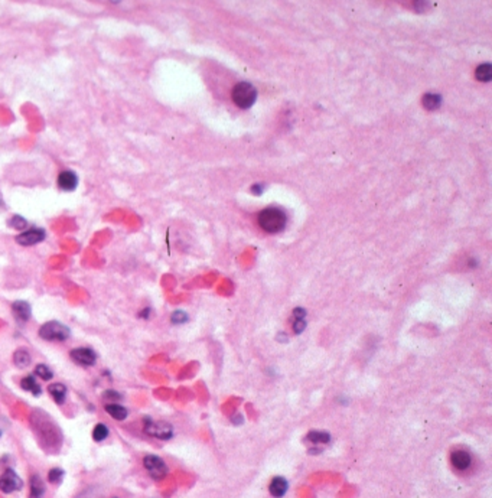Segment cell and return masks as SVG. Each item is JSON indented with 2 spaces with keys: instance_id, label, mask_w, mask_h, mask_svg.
Returning a JSON list of instances; mask_svg holds the SVG:
<instances>
[{
  "instance_id": "277c9868",
  "label": "cell",
  "mask_w": 492,
  "mask_h": 498,
  "mask_svg": "<svg viewBox=\"0 0 492 498\" xmlns=\"http://www.w3.org/2000/svg\"><path fill=\"white\" fill-rule=\"evenodd\" d=\"M143 431L149 436H153L160 440H168L173 436V428L165 422H154L150 417H145L143 420Z\"/></svg>"
},
{
  "instance_id": "7c38bea8",
  "label": "cell",
  "mask_w": 492,
  "mask_h": 498,
  "mask_svg": "<svg viewBox=\"0 0 492 498\" xmlns=\"http://www.w3.org/2000/svg\"><path fill=\"white\" fill-rule=\"evenodd\" d=\"M104 410L107 411L113 419H116V420H119V422L126 420L128 416L127 409H126L124 406L119 405V403H108V405L104 406Z\"/></svg>"
},
{
  "instance_id": "6da1fadb",
  "label": "cell",
  "mask_w": 492,
  "mask_h": 498,
  "mask_svg": "<svg viewBox=\"0 0 492 498\" xmlns=\"http://www.w3.org/2000/svg\"><path fill=\"white\" fill-rule=\"evenodd\" d=\"M258 225L270 234L278 233L286 225V216L278 208H266L258 214Z\"/></svg>"
},
{
  "instance_id": "2e32d148",
  "label": "cell",
  "mask_w": 492,
  "mask_h": 498,
  "mask_svg": "<svg viewBox=\"0 0 492 498\" xmlns=\"http://www.w3.org/2000/svg\"><path fill=\"white\" fill-rule=\"evenodd\" d=\"M13 363L18 368H26L32 363V357L26 348H19L13 352Z\"/></svg>"
},
{
  "instance_id": "8992f818",
  "label": "cell",
  "mask_w": 492,
  "mask_h": 498,
  "mask_svg": "<svg viewBox=\"0 0 492 498\" xmlns=\"http://www.w3.org/2000/svg\"><path fill=\"white\" fill-rule=\"evenodd\" d=\"M69 357L75 364L81 367H92L97 361V354L94 352V349L88 346H78L71 349Z\"/></svg>"
},
{
  "instance_id": "5bb4252c",
  "label": "cell",
  "mask_w": 492,
  "mask_h": 498,
  "mask_svg": "<svg viewBox=\"0 0 492 498\" xmlns=\"http://www.w3.org/2000/svg\"><path fill=\"white\" fill-rule=\"evenodd\" d=\"M269 490H270V494H272L273 497H277V498L283 497V496L286 494V491H287V482H286V479H284V478H281V476H276V478H273V479H272Z\"/></svg>"
},
{
  "instance_id": "5b68a950",
  "label": "cell",
  "mask_w": 492,
  "mask_h": 498,
  "mask_svg": "<svg viewBox=\"0 0 492 498\" xmlns=\"http://www.w3.org/2000/svg\"><path fill=\"white\" fill-rule=\"evenodd\" d=\"M143 467L146 468L149 475L156 481L165 478L168 474V467H166L165 461L162 458L156 456V455H146L143 458Z\"/></svg>"
},
{
  "instance_id": "cb8c5ba5",
  "label": "cell",
  "mask_w": 492,
  "mask_h": 498,
  "mask_svg": "<svg viewBox=\"0 0 492 498\" xmlns=\"http://www.w3.org/2000/svg\"><path fill=\"white\" fill-rule=\"evenodd\" d=\"M64 471L61 468H52L49 472H48V481L51 484H60L64 478Z\"/></svg>"
},
{
  "instance_id": "8fae6325",
  "label": "cell",
  "mask_w": 492,
  "mask_h": 498,
  "mask_svg": "<svg viewBox=\"0 0 492 498\" xmlns=\"http://www.w3.org/2000/svg\"><path fill=\"white\" fill-rule=\"evenodd\" d=\"M450 459H452L453 467L458 468V469L463 471V469H468L471 467V455L468 454V452H465V451H455L452 454V456H450Z\"/></svg>"
},
{
  "instance_id": "30bf717a",
  "label": "cell",
  "mask_w": 492,
  "mask_h": 498,
  "mask_svg": "<svg viewBox=\"0 0 492 498\" xmlns=\"http://www.w3.org/2000/svg\"><path fill=\"white\" fill-rule=\"evenodd\" d=\"M12 313L15 319L21 324H25L31 319L32 316V308L31 305L25 301H15L12 303Z\"/></svg>"
},
{
  "instance_id": "d4e9b609",
  "label": "cell",
  "mask_w": 492,
  "mask_h": 498,
  "mask_svg": "<svg viewBox=\"0 0 492 498\" xmlns=\"http://www.w3.org/2000/svg\"><path fill=\"white\" fill-rule=\"evenodd\" d=\"M171 321H172V324H175V325L185 324V322L188 321V315H186L185 312H182V311H176V312H173V313H172Z\"/></svg>"
},
{
  "instance_id": "3957f363",
  "label": "cell",
  "mask_w": 492,
  "mask_h": 498,
  "mask_svg": "<svg viewBox=\"0 0 492 498\" xmlns=\"http://www.w3.org/2000/svg\"><path fill=\"white\" fill-rule=\"evenodd\" d=\"M257 98V90L250 83H238L233 88V100L238 107L248 108L254 104Z\"/></svg>"
},
{
  "instance_id": "52a82bcc",
  "label": "cell",
  "mask_w": 492,
  "mask_h": 498,
  "mask_svg": "<svg viewBox=\"0 0 492 498\" xmlns=\"http://www.w3.org/2000/svg\"><path fill=\"white\" fill-rule=\"evenodd\" d=\"M23 487L21 476L18 475L13 469L7 468L1 475H0V491L4 494H12L15 491H19Z\"/></svg>"
},
{
  "instance_id": "9c48e42d",
  "label": "cell",
  "mask_w": 492,
  "mask_h": 498,
  "mask_svg": "<svg viewBox=\"0 0 492 498\" xmlns=\"http://www.w3.org/2000/svg\"><path fill=\"white\" fill-rule=\"evenodd\" d=\"M57 185L61 191L65 192L75 191L78 187V175L74 171H62L57 178Z\"/></svg>"
},
{
  "instance_id": "1f68e13d",
  "label": "cell",
  "mask_w": 492,
  "mask_h": 498,
  "mask_svg": "<svg viewBox=\"0 0 492 498\" xmlns=\"http://www.w3.org/2000/svg\"><path fill=\"white\" fill-rule=\"evenodd\" d=\"M111 498H119V497H111Z\"/></svg>"
},
{
  "instance_id": "f1b7e54d",
  "label": "cell",
  "mask_w": 492,
  "mask_h": 498,
  "mask_svg": "<svg viewBox=\"0 0 492 498\" xmlns=\"http://www.w3.org/2000/svg\"><path fill=\"white\" fill-rule=\"evenodd\" d=\"M150 315H152V309L150 308H145V309H142L139 312V318H142V319H149Z\"/></svg>"
},
{
  "instance_id": "83f0119b",
  "label": "cell",
  "mask_w": 492,
  "mask_h": 498,
  "mask_svg": "<svg viewBox=\"0 0 492 498\" xmlns=\"http://www.w3.org/2000/svg\"><path fill=\"white\" fill-rule=\"evenodd\" d=\"M305 316H306V311H305V309L296 308V309L293 311V318H295V319H305Z\"/></svg>"
},
{
  "instance_id": "f546056e",
  "label": "cell",
  "mask_w": 492,
  "mask_h": 498,
  "mask_svg": "<svg viewBox=\"0 0 492 498\" xmlns=\"http://www.w3.org/2000/svg\"><path fill=\"white\" fill-rule=\"evenodd\" d=\"M0 207H3V196L0 194Z\"/></svg>"
},
{
  "instance_id": "9a60e30c",
  "label": "cell",
  "mask_w": 492,
  "mask_h": 498,
  "mask_svg": "<svg viewBox=\"0 0 492 498\" xmlns=\"http://www.w3.org/2000/svg\"><path fill=\"white\" fill-rule=\"evenodd\" d=\"M21 387L25 391H31L35 397H38V396L42 394V389H41V386L38 384V381H36V378L33 375L23 377L21 380Z\"/></svg>"
},
{
  "instance_id": "ba28073f",
  "label": "cell",
  "mask_w": 492,
  "mask_h": 498,
  "mask_svg": "<svg viewBox=\"0 0 492 498\" xmlns=\"http://www.w3.org/2000/svg\"><path fill=\"white\" fill-rule=\"evenodd\" d=\"M45 238H46L45 230L33 227V228L22 231L19 236H16V243L23 246V247H31V246L38 244V243H42Z\"/></svg>"
},
{
  "instance_id": "ac0fdd59",
  "label": "cell",
  "mask_w": 492,
  "mask_h": 498,
  "mask_svg": "<svg viewBox=\"0 0 492 498\" xmlns=\"http://www.w3.org/2000/svg\"><path fill=\"white\" fill-rule=\"evenodd\" d=\"M442 103V97L439 94H434V93H428L425 94L423 97V106L428 108V110H434L440 106Z\"/></svg>"
},
{
  "instance_id": "e0dca14e",
  "label": "cell",
  "mask_w": 492,
  "mask_h": 498,
  "mask_svg": "<svg viewBox=\"0 0 492 498\" xmlns=\"http://www.w3.org/2000/svg\"><path fill=\"white\" fill-rule=\"evenodd\" d=\"M45 494V484L39 475L31 476V493L29 498H42Z\"/></svg>"
},
{
  "instance_id": "7a4b0ae2",
  "label": "cell",
  "mask_w": 492,
  "mask_h": 498,
  "mask_svg": "<svg viewBox=\"0 0 492 498\" xmlns=\"http://www.w3.org/2000/svg\"><path fill=\"white\" fill-rule=\"evenodd\" d=\"M39 337L43 341H52V342H64L69 338L71 331L69 328L60 321H49L39 328Z\"/></svg>"
},
{
  "instance_id": "484cf974",
  "label": "cell",
  "mask_w": 492,
  "mask_h": 498,
  "mask_svg": "<svg viewBox=\"0 0 492 498\" xmlns=\"http://www.w3.org/2000/svg\"><path fill=\"white\" fill-rule=\"evenodd\" d=\"M103 397L107 399V400H113L114 403H117L119 400L123 399V396H122L119 391H116V390H106V391L103 393Z\"/></svg>"
},
{
  "instance_id": "4316f807",
  "label": "cell",
  "mask_w": 492,
  "mask_h": 498,
  "mask_svg": "<svg viewBox=\"0 0 492 498\" xmlns=\"http://www.w3.org/2000/svg\"><path fill=\"white\" fill-rule=\"evenodd\" d=\"M306 328V322H305V319H295V322H293V331L296 332V334H300V332H303V329Z\"/></svg>"
},
{
  "instance_id": "44dd1931",
  "label": "cell",
  "mask_w": 492,
  "mask_h": 498,
  "mask_svg": "<svg viewBox=\"0 0 492 498\" xmlns=\"http://www.w3.org/2000/svg\"><path fill=\"white\" fill-rule=\"evenodd\" d=\"M492 77V66L490 64H484L481 66H478L476 69V78L479 81H484V83H488L491 80Z\"/></svg>"
},
{
  "instance_id": "ffe728a7",
  "label": "cell",
  "mask_w": 492,
  "mask_h": 498,
  "mask_svg": "<svg viewBox=\"0 0 492 498\" xmlns=\"http://www.w3.org/2000/svg\"><path fill=\"white\" fill-rule=\"evenodd\" d=\"M308 440H310L312 443L315 445H319V443H328L331 440V436L329 433L326 432H321V431H312V432L308 435Z\"/></svg>"
},
{
  "instance_id": "603a6c76",
  "label": "cell",
  "mask_w": 492,
  "mask_h": 498,
  "mask_svg": "<svg viewBox=\"0 0 492 498\" xmlns=\"http://www.w3.org/2000/svg\"><path fill=\"white\" fill-rule=\"evenodd\" d=\"M35 374H36L39 378L45 380V381H49V380H52V377H54L52 370L48 367L46 364H38V366L35 367Z\"/></svg>"
},
{
  "instance_id": "d6986e66",
  "label": "cell",
  "mask_w": 492,
  "mask_h": 498,
  "mask_svg": "<svg viewBox=\"0 0 492 498\" xmlns=\"http://www.w3.org/2000/svg\"><path fill=\"white\" fill-rule=\"evenodd\" d=\"M108 435H110V429H108L107 425H104V423H98V425H95L94 429H92V439H94L95 442H103V440H106L108 437Z\"/></svg>"
},
{
  "instance_id": "7402d4cb",
  "label": "cell",
  "mask_w": 492,
  "mask_h": 498,
  "mask_svg": "<svg viewBox=\"0 0 492 498\" xmlns=\"http://www.w3.org/2000/svg\"><path fill=\"white\" fill-rule=\"evenodd\" d=\"M7 224H9V227H12L13 230H18V231H25V228L28 227L26 218H23L22 216H13L7 221Z\"/></svg>"
},
{
  "instance_id": "4dcf8cb0",
  "label": "cell",
  "mask_w": 492,
  "mask_h": 498,
  "mask_svg": "<svg viewBox=\"0 0 492 498\" xmlns=\"http://www.w3.org/2000/svg\"><path fill=\"white\" fill-rule=\"evenodd\" d=\"M0 437H1V432H0Z\"/></svg>"
},
{
  "instance_id": "4fadbf2b",
  "label": "cell",
  "mask_w": 492,
  "mask_h": 498,
  "mask_svg": "<svg viewBox=\"0 0 492 498\" xmlns=\"http://www.w3.org/2000/svg\"><path fill=\"white\" fill-rule=\"evenodd\" d=\"M48 393L52 396V399H54V402L57 403V405H64L65 403V399H66V387H65L64 384H61V383H54V384H51V386H48Z\"/></svg>"
}]
</instances>
